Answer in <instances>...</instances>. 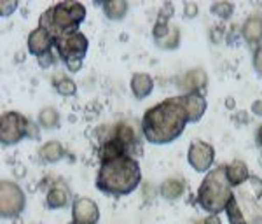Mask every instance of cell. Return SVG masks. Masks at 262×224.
I'll use <instances>...</instances> for the list:
<instances>
[{"label": "cell", "mask_w": 262, "mask_h": 224, "mask_svg": "<svg viewBox=\"0 0 262 224\" xmlns=\"http://www.w3.org/2000/svg\"><path fill=\"white\" fill-rule=\"evenodd\" d=\"M187 123H191V117L185 96H173L150 107L143 114L142 132L147 142L164 146L177 140L184 133Z\"/></svg>", "instance_id": "obj_1"}, {"label": "cell", "mask_w": 262, "mask_h": 224, "mask_svg": "<svg viewBox=\"0 0 262 224\" xmlns=\"http://www.w3.org/2000/svg\"><path fill=\"white\" fill-rule=\"evenodd\" d=\"M140 182V165L129 154L101 159L98 175H96V188L100 191L114 194V196H122V194L133 193Z\"/></svg>", "instance_id": "obj_2"}, {"label": "cell", "mask_w": 262, "mask_h": 224, "mask_svg": "<svg viewBox=\"0 0 262 224\" xmlns=\"http://www.w3.org/2000/svg\"><path fill=\"white\" fill-rule=\"evenodd\" d=\"M86 19V7L81 2H61L49 7L39 18V28L46 30L54 40L70 32H77Z\"/></svg>", "instance_id": "obj_3"}, {"label": "cell", "mask_w": 262, "mask_h": 224, "mask_svg": "<svg viewBox=\"0 0 262 224\" xmlns=\"http://www.w3.org/2000/svg\"><path fill=\"white\" fill-rule=\"evenodd\" d=\"M232 196L234 194L231 191V182L227 179L226 167H217L215 170L208 172V175L203 179L200 191H198V203L206 212L219 214L226 210Z\"/></svg>", "instance_id": "obj_4"}, {"label": "cell", "mask_w": 262, "mask_h": 224, "mask_svg": "<svg viewBox=\"0 0 262 224\" xmlns=\"http://www.w3.org/2000/svg\"><path fill=\"white\" fill-rule=\"evenodd\" d=\"M30 119L19 112H6L0 119V138L4 146H14L28 137Z\"/></svg>", "instance_id": "obj_5"}, {"label": "cell", "mask_w": 262, "mask_h": 224, "mask_svg": "<svg viewBox=\"0 0 262 224\" xmlns=\"http://www.w3.org/2000/svg\"><path fill=\"white\" fill-rule=\"evenodd\" d=\"M54 48L63 62L69 60H82L90 48V40L82 32H70L61 35L60 39L54 40Z\"/></svg>", "instance_id": "obj_6"}, {"label": "cell", "mask_w": 262, "mask_h": 224, "mask_svg": "<svg viewBox=\"0 0 262 224\" xmlns=\"http://www.w3.org/2000/svg\"><path fill=\"white\" fill-rule=\"evenodd\" d=\"M23 209L25 194L21 188L11 180H2V184H0V212H2V217H16L23 212Z\"/></svg>", "instance_id": "obj_7"}, {"label": "cell", "mask_w": 262, "mask_h": 224, "mask_svg": "<svg viewBox=\"0 0 262 224\" xmlns=\"http://www.w3.org/2000/svg\"><path fill=\"white\" fill-rule=\"evenodd\" d=\"M187 159H189V165H191L196 172L210 170V167H212V163L215 159L213 146L205 140H194L191 146H189Z\"/></svg>", "instance_id": "obj_8"}, {"label": "cell", "mask_w": 262, "mask_h": 224, "mask_svg": "<svg viewBox=\"0 0 262 224\" xmlns=\"http://www.w3.org/2000/svg\"><path fill=\"white\" fill-rule=\"evenodd\" d=\"M74 221L77 224H96L100 221V209L91 198H77L74 201Z\"/></svg>", "instance_id": "obj_9"}, {"label": "cell", "mask_w": 262, "mask_h": 224, "mask_svg": "<svg viewBox=\"0 0 262 224\" xmlns=\"http://www.w3.org/2000/svg\"><path fill=\"white\" fill-rule=\"evenodd\" d=\"M208 83V77H206L205 70L196 69V70H189L185 72L184 75H180L177 79V84H179V90L185 95H192L198 90H203Z\"/></svg>", "instance_id": "obj_10"}, {"label": "cell", "mask_w": 262, "mask_h": 224, "mask_svg": "<svg viewBox=\"0 0 262 224\" xmlns=\"http://www.w3.org/2000/svg\"><path fill=\"white\" fill-rule=\"evenodd\" d=\"M54 46V39L42 28H35L30 35H28V51L35 54L37 58L42 54L51 53V48Z\"/></svg>", "instance_id": "obj_11"}, {"label": "cell", "mask_w": 262, "mask_h": 224, "mask_svg": "<svg viewBox=\"0 0 262 224\" xmlns=\"http://www.w3.org/2000/svg\"><path fill=\"white\" fill-rule=\"evenodd\" d=\"M129 86H131V91H133L135 98L142 100V98H147L152 93V90H154V81H152V77L149 74L137 72V74H133V77H131Z\"/></svg>", "instance_id": "obj_12"}, {"label": "cell", "mask_w": 262, "mask_h": 224, "mask_svg": "<svg viewBox=\"0 0 262 224\" xmlns=\"http://www.w3.org/2000/svg\"><path fill=\"white\" fill-rule=\"evenodd\" d=\"M242 33L248 44H257L262 39V16H250L245 21Z\"/></svg>", "instance_id": "obj_13"}, {"label": "cell", "mask_w": 262, "mask_h": 224, "mask_svg": "<svg viewBox=\"0 0 262 224\" xmlns=\"http://www.w3.org/2000/svg\"><path fill=\"white\" fill-rule=\"evenodd\" d=\"M226 170H227V179H229L231 186H239V184H243L245 180L250 179V175H248V167L243 161H239V159H234L232 163L227 165Z\"/></svg>", "instance_id": "obj_14"}, {"label": "cell", "mask_w": 262, "mask_h": 224, "mask_svg": "<svg viewBox=\"0 0 262 224\" xmlns=\"http://www.w3.org/2000/svg\"><path fill=\"white\" fill-rule=\"evenodd\" d=\"M184 96H185V104H187V111H189V117H191V123H198L206 111L205 98L198 95V93L184 95Z\"/></svg>", "instance_id": "obj_15"}, {"label": "cell", "mask_w": 262, "mask_h": 224, "mask_svg": "<svg viewBox=\"0 0 262 224\" xmlns=\"http://www.w3.org/2000/svg\"><path fill=\"white\" fill-rule=\"evenodd\" d=\"M161 196L166 198V200H177V198H180L182 194L185 191V182L180 179H177V177H173V179H166L164 182L161 184Z\"/></svg>", "instance_id": "obj_16"}, {"label": "cell", "mask_w": 262, "mask_h": 224, "mask_svg": "<svg viewBox=\"0 0 262 224\" xmlns=\"http://www.w3.org/2000/svg\"><path fill=\"white\" fill-rule=\"evenodd\" d=\"M46 203H48L49 209H63V207L69 205V193L60 186H54L48 191Z\"/></svg>", "instance_id": "obj_17"}, {"label": "cell", "mask_w": 262, "mask_h": 224, "mask_svg": "<svg viewBox=\"0 0 262 224\" xmlns=\"http://www.w3.org/2000/svg\"><path fill=\"white\" fill-rule=\"evenodd\" d=\"M112 137L119 138V140L124 144L128 149L131 146H135V144H137V133H135V128L129 125V123H119V125L114 128Z\"/></svg>", "instance_id": "obj_18"}, {"label": "cell", "mask_w": 262, "mask_h": 224, "mask_svg": "<svg viewBox=\"0 0 262 224\" xmlns=\"http://www.w3.org/2000/svg\"><path fill=\"white\" fill-rule=\"evenodd\" d=\"M63 154H65V149H63V146L58 140H51L40 149V158L48 163L60 161L63 158Z\"/></svg>", "instance_id": "obj_19"}, {"label": "cell", "mask_w": 262, "mask_h": 224, "mask_svg": "<svg viewBox=\"0 0 262 224\" xmlns=\"http://www.w3.org/2000/svg\"><path fill=\"white\" fill-rule=\"evenodd\" d=\"M103 12L111 19H122L128 12V4L124 0H107L103 2Z\"/></svg>", "instance_id": "obj_20"}, {"label": "cell", "mask_w": 262, "mask_h": 224, "mask_svg": "<svg viewBox=\"0 0 262 224\" xmlns=\"http://www.w3.org/2000/svg\"><path fill=\"white\" fill-rule=\"evenodd\" d=\"M179 44H180V30L175 25H171L170 32H168L163 39L156 40V46L161 49H175V48H179Z\"/></svg>", "instance_id": "obj_21"}, {"label": "cell", "mask_w": 262, "mask_h": 224, "mask_svg": "<svg viewBox=\"0 0 262 224\" xmlns=\"http://www.w3.org/2000/svg\"><path fill=\"white\" fill-rule=\"evenodd\" d=\"M58 123H60V114H58L56 109L46 107L39 112V125L42 128L51 130V128H54V126H58Z\"/></svg>", "instance_id": "obj_22"}, {"label": "cell", "mask_w": 262, "mask_h": 224, "mask_svg": "<svg viewBox=\"0 0 262 224\" xmlns=\"http://www.w3.org/2000/svg\"><path fill=\"white\" fill-rule=\"evenodd\" d=\"M226 212H227V219H229L231 224H247V222H245V217H243L242 210H239V205H238V201H236L234 196H232L231 201L227 203Z\"/></svg>", "instance_id": "obj_23"}, {"label": "cell", "mask_w": 262, "mask_h": 224, "mask_svg": "<svg viewBox=\"0 0 262 224\" xmlns=\"http://www.w3.org/2000/svg\"><path fill=\"white\" fill-rule=\"evenodd\" d=\"M54 86H56V91L60 93L61 96H72V95H75V91H77V84L69 77H61Z\"/></svg>", "instance_id": "obj_24"}, {"label": "cell", "mask_w": 262, "mask_h": 224, "mask_svg": "<svg viewBox=\"0 0 262 224\" xmlns=\"http://www.w3.org/2000/svg\"><path fill=\"white\" fill-rule=\"evenodd\" d=\"M232 11H234V7L229 2H217L212 6V12L215 16H219V18H229Z\"/></svg>", "instance_id": "obj_25"}, {"label": "cell", "mask_w": 262, "mask_h": 224, "mask_svg": "<svg viewBox=\"0 0 262 224\" xmlns=\"http://www.w3.org/2000/svg\"><path fill=\"white\" fill-rule=\"evenodd\" d=\"M170 23H166V21H156L154 28H152V35H154V40H159L163 39L164 35H166L168 32H170Z\"/></svg>", "instance_id": "obj_26"}, {"label": "cell", "mask_w": 262, "mask_h": 224, "mask_svg": "<svg viewBox=\"0 0 262 224\" xmlns=\"http://www.w3.org/2000/svg\"><path fill=\"white\" fill-rule=\"evenodd\" d=\"M248 182H250V188L253 191V196L259 200V198H262V179L257 175H252L250 179H248Z\"/></svg>", "instance_id": "obj_27"}, {"label": "cell", "mask_w": 262, "mask_h": 224, "mask_svg": "<svg viewBox=\"0 0 262 224\" xmlns=\"http://www.w3.org/2000/svg\"><path fill=\"white\" fill-rule=\"evenodd\" d=\"M16 9H18V4L12 2V0H6V2L0 4V11H2V16H11Z\"/></svg>", "instance_id": "obj_28"}, {"label": "cell", "mask_w": 262, "mask_h": 224, "mask_svg": "<svg viewBox=\"0 0 262 224\" xmlns=\"http://www.w3.org/2000/svg\"><path fill=\"white\" fill-rule=\"evenodd\" d=\"M198 12H200V9H198V4H194V2H185L184 4V14L187 16L189 19L196 18Z\"/></svg>", "instance_id": "obj_29"}, {"label": "cell", "mask_w": 262, "mask_h": 224, "mask_svg": "<svg viewBox=\"0 0 262 224\" xmlns=\"http://www.w3.org/2000/svg\"><path fill=\"white\" fill-rule=\"evenodd\" d=\"M171 12H173V6H171V4H164L163 9L159 11V19L158 21H166V23H168V18L171 16Z\"/></svg>", "instance_id": "obj_30"}, {"label": "cell", "mask_w": 262, "mask_h": 224, "mask_svg": "<svg viewBox=\"0 0 262 224\" xmlns=\"http://www.w3.org/2000/svg\"><path fill=\"white\" fill-rule=\"evenodd\" d=\"M67 69H69V72H72V74H75V72H79L82 69V60H69L65 62Z\"/></svg>", "instance_id": "obj_31"}, {"label": "cell", "mask_w": 262, "mask_h": 224, "mask_svg": "<svg viewBox=\"0 0 262 224\" xmlns=\"http://www.w3.org/2000/svg\"><path fill=\"white\" fill-rule=\"evenodd\" d=\"M37 60H39V65L44 67V69H48L49 65H53V63H54V58H53V54H51V53L42 54V56H39Z\"/></svg>", "instance_id": "obj_32"}, {"label": "cell", "mask_w": 262, "mask_h": 224, "mask_svg": "<svg viewBox=\"0 0 262 224\" xmlns=\"http://www.w3.org/2000/svg\"><path fill=\"white\" fill-rule=\"evenodd\" d=\"M253 65H255V69L259 74H262V46L259 49H257L255 53V58H253Z\"/></svg>", "instance_id": "obj_33"}, {"label": "cell", "mask_w": 262, "mask_h": 224, "mask_svg": "<svg viewBox=\"0 0 262 224\" xmlns=\"http://www.w3.org/2000/svg\"><path fill=\"white\" fill-rule=\"evenodd\" d=\"M203 222H205V224H222L221 217H219V214H210Z\"/></svg>", "instance_id": "obj_34"}, {"label": "cell", "mask_w": 262, "mask_h": 224, "mask_svg": "<svg viewBox=\"0 0 262 224\" xmlns=\"http://www.w3.org/2000/svg\"><path fill=\"white\" fill-rule=\"evenodd\" d=\"M252 112L255 114V116H262V100H257V102H253Z\"/></svg>", "instance_id": "obj_35"}, {"label": "cell", "mask_w": 262, "mask_h": 224, "mask_svg": "<svg viewBox=\"0 0 262 224\" xmlns=\"http://www.w3.org/2000/svg\"><path fill=\"white\" fill-rule=\"evenodd\" d=\"M222 28H213V32H212V39H213V42H221V39H222Z\"/></svg>", "instance_id": "obj_36"}, {"label": "cell", "mask_w": 262, "mask_h": 224, "mask_svg": "<svg viewBox=\"0 0 262 224\" xmlns=\"http://www.w3.org/2000/svg\"><path fill=\"white\" fill-rule=\"evenodd\" d=\"M226 107L227 109H234V98H231V96H229V98L226 100Z\"/></svg>", "instance_id": "obj_37"}, {"label": "cell", "mask_w": 262, "mask_h": 224, "mask_svg": "<svg viewBox=\"0 0 262 224\" xmlns=\"http://www.w3.org/2000/svg\"><path fill=\"white\" fill-rule=\"evenodd\" d=\"M257 144H259V146H262V125H260L259 132H257Z\"/></svg>", "instance_id": "obj_38"}, {"label": "cell", "mask_w": 262, "mask_h": 224, "mask_svg": "<svg viewBox=\"0 0 262 224\" xmlns=\"http://www.w3.org/2000/svg\"><path fill=\"white\" fill-rule=\"evenodd\" d=\"M196 224H205V222H203V221H201V222H196Z\"/></svg>", "instance_id": "obj_39"}]
</instances>
